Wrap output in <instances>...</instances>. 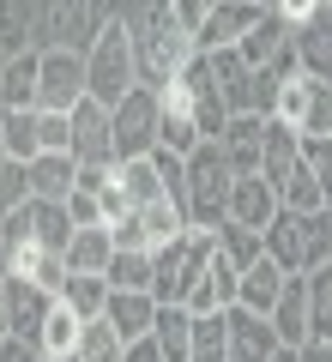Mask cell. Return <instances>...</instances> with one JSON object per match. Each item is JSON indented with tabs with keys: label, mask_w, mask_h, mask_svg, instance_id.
Here are the masks:
<instances>
[{
	"label": "cell",
	"mask_w": 332,
	"mask_h": 362,
	"mask_svg": "<svg viewBox=\"0 0 332 362\" xmlns=\"http://www.w3.org/2000/svg\"><path fill=\"white\" fill-rule=\"evenodd\" d=\"M115 18L127 25V42H133V66H139V85L164 90L181 66L193 61V37L176 25L169 0H115Z\"/></svg>",
	"instance_id": "cell-1"
},
{
	"label": "cell",
	"mask_w": 332,
	"mask_h": 362,
	"mask_svg": "<svg viewBox=\"0 0 332 362\" xmlns=\"http://www.w3.org/2000/svg\"><path fill=\"white\" fill-rule=\"evenodd\" d=\"M133 85H139V66H133L127 25L109 18V25L91 37V49H85V97H91V103H103V109H115Z\"/></svg>",
	"instance_id": "cell-2"
},
{
	"label": "cell",
	"mask_w": 332,
	"mask_h": 362,
	"mask_svg": "<svg viewBox=\"0 0 332 362\" xmlns=\"http://www.w3.org/2000/svg\"><path fill=\"white\" fill-rule=\"evenodd\" d=\"M181 181H188V223L193 230H217L224 223V206H230V163L212 139H200L188 157H181Z\"/></svg>",
	"instance_id": "cell-3"
},
{
	"label": "cell",
	"mask_w": 332,
	"mask_h": 362,
	"mask_svg": "<svg viewBox=\"0 0 332 362\" xmlns=\"http://www.w3.org/2000/svg\"><path fill=\"white\" fill-rule=\"evenodd\" d=\"M205 66H212V85H217V97H224L230 115H272V97H278V85H284L278 73L248 66L236 49H212Z\"/></svg>",
	"instance_id": "cell-4"
},
{
	"label": "cell",
	"mask_w": 332,
	"mask_h": 362,
	"mask_svg": "<svg viewBox=\"0 0 332 362\" xmlns=\"http://www.w3.org/2000/svg\"><path fill=\"white\" fill-rule=\"evenodd\" d=\"M212 230H181V235H169V242H157L151 247V302H181L188 296V284L205 272V259H212Z\"/></svg>",
	"instance_id": "cell-5"
},
{
	"label": "cell",
	"mask_w": 332,
	"mask_h": 362,
	"mask_svg": "<svg viewBox=\"0 0 332 362\" xmlns=\"http://www.w3.org/2000/svg\"><path fill=\"white\" fill-rule=\"evenodd\" d=\"M109 145H115V163L145 157L157 145V90L151 85H133L127 97L109 109Z\"/></svg>",
	"instance_id": "cell-6"
},
{
	"label": "cell",
	"mask_w": 332,
	"mask_h": 362,
	"mask_svg": "<svg viewBox=\"0 0 332 362\" xmlns=\"http://www.w3.org/2000/svg\"><path fill=\"white\" fill-rule=\"evenodd\" d=\"M272 121H284L290 133H332V85L290 73L272 97Z\"/></svg>",
	"instance_id": "cell-7"
},
{
	"label": "cell",
	"mask_w": 332,
	"mask_h": 362,
	"mask_svg": "<svg viewBox=\"0 0 332 362\" xmlns=\"http://www.w3.org/2000/svg\"><path fill=\"white\" fill-rule=\"evenodd\" d=\"M85 97V49H42L37 66V109H73Z\"/></svg>",
	"instance_id": "cell-8"
},
{
	"label": "cell",
	"mask_w": 332,
	"mask_h": 362,
	"mask_svg": "<svg viewBox=\"0 0 332 362\" xmlns=\"http://www.w3.org/2000/svg\"><path fill=\"white\" fill-rule=\"evenodd\" d=\"M278 332L266 326V314H248V308H224V362H272L278 356Z\"/></svg>",
	"instance_id": "cell-9"
},
{
	"label": "cell",
	"mask_w": 332,
	"mask_h": 362,
	"mask_svg": "<svg viewBox=\"0 0 332 362\" xmlns=\"http://www.w3.org/2000/svg\"><path fill=\"white\" fill-rule=\"evenodd\" d=\"M0 308H6V332L25 338V344H37L42 320H49V308H55V290L30 284V278H0Z\"/></svg>",
	"instance_id": "cell-10"
},
{
	"label": "cell",
	"mask_w": 332,
	"mask_h": 362,
	"mask_svg": "<svg viewBox=\"0 0 332 362\" xmlns=\"http://www.w3.org/2000/svg\"><path fill=\"white\" fill-rule=\"evenodd\" d=\"M260 13H266L260 0H212V6H205V18H200V30H193V49H200V54H212V49H236Z\"/></svg>",
	"instance_id": "cell-11"
},
{
	"label": "cell",
	"mask_w": 332,
	"mask_h": 362,
	"mask_svg": "<svg viewBox=\"0 0 332 362\" xmlns=\"http://www.w3.org/2000/svg\"><path fill=\"white\" fill-rule=\"evenodd\" d=\"M260 247L278 272H308V211H272V223L260 230Z\"/></svg>",
	"instance_id": "cell-12"
},
{
	"label": "cell",
	"mask_w": 332,
	"mask_h": 362,
	"mask_svg": "<svg viewBox=\"0 0 332 362\" xmlns=\"http://www.w3.org/2000/svg\"><path fill=\"white\" fill-rule=\"evenodd\" d=\"M157 145L176 151V157H188L193 145H200V121H193V109H188L181 78H169V85L157 90Z\"/></svg>",
	"instance_id": "cell-13"
},
{
	"label": "cell",
	"mask_w": 332,
	"mask_h": 362,
	"mask_svg": "<svg viewBox=\"0 0 332 362\" xmlns=\"http://www.w3.org/2000/svg\"><path fill=\"white\" fill-rule=\"evenodd\" d=\"M176 78H181V90H188V109H193V121H200V139H217V133H224V121H230V109H224V97H217V85H212L205 54H193Z\"/></svg>",
	"instance_id": "cell-14"
},
{
	"label": "cell",
	"mask_w": 332,
	"mask_h": 362,
	"mask_svg": "<svg viewBox=\"0 0 332 362\" xmlns=\"http://www.w3.org/2000/svg\"><path fill=\"white\" fill-rule=\"evenodd\" d=\"M266 326L278 332L284 350H302L308 344V272H290L278 290V302L266 308Z\"/></svg>",
	"instance_id": "cell-15"
},
{
	"label": "cell",
	"mask_w": 332,
	"mask_h": 362,
	"mask_svg": "<svg viewBox=\"0 0 332 362\" xmlns=\"http://www.w3.org/2000/svg\"><path fill=\"white\" fill-rule=\"evenodd\" d=\"M73 163H115V145H109V109L103 103H91V97H79L73 109Z\"/></svg>",
	"instance_id": "cell-16"
},
{
	"label": "cell",
	"mask_w": 332,
	"mask_h": 362,
	"mask_svg": "<svg viewBox=\"0 0 332 362\" xmlns=\"http://www.w3.org/2000/svg\"><path fill=\"white\" fill-rule=\"evenodd\" d=\"M236 278H242V272H236L230 259H224V254L212 247V259H205V272H200V278L188 284L181 308H188V314H224V308L236 302Z\"/></svg>",
	"instance_id": "cell-17"
},
{
	"label": "cell",
	"mask_w": 332,
	"mask_h": 362,
	"mask_svg": "<svg viewBox=\"0 0 332 362\" xmlns=\"http://www.w3.org/2000/svg\"><path fill=\"white\" fill-rule=\"evenodd\" d=\"M272 211H278V194H272L266 175H236L230 181V206H224L230 223H242V230H266Z\"/></svg>",
	"instance_id": "cell-18"
},
{
	"label": "cell",
	"mask_w": 332,
	"mask_h": 362,
	"mask_svg": "<svg viewBox=\"0 0 332 362\" xmlns=\"http://www.w3.org/2000/svg\"><path fill=\"white\" fill-rule=\"evenodd\" d=\"M260 127H266V115H230L224 133L212 139L230 163V175H260Z\"/></svg>",
	"instance_id": "cell-19"
},
{
	"label": "cell",
	"mask_w": 332,
	"mask_h": 362,
	"mask_svg": "<svg viewBox=\"0 0 332 362\" xmlns=\"http://www.w3.org/2000/svg\"><path fill=\"white\" fill-rule=\"evenodd\" d=\"M290 42H296V61H302V73L320 78V85H332V13H326V6H320L308 25H296Z\"/></svg>",
	"instance_id": "cell-20"
},
{
	"label": "cell",
	"mask_w": 332,
	"mask_h": 362,
	"mask_svg": "<svg viewBox=\"0 0 332 362\" xmlns=\"http://www.w3.org/2000/svg\"><path fill=\"white\" fill-rule=\"evenodd\" d=\"M151 314H157L151 290H109V302H103V320L115 326L121 344H133V338L151 332Z\"/></svg>",
	"instance_id": "cell-21"
},
{
	"label": "cell",
	"mask_w": 332,
	"mask_h": 362,
	"mask_svg": "<svg viewBox=\"0 0 332 362\" xmlns=\"http://www.w3.org/2000/svg\"><path fill=\"white\" fill-rule=\"evenodd\" d=\"M37 66L42 49H18L0 61V109H37Z\"/></svg>",
	"instance_id": "cell-22"
},
{
	"label": "cell",
	"mask_w": 332,
	"mask_h": 362,
	"mask_svg": "<svg viewBox=\"0 0 332 362\" xmlns=\"http://www.w3.org/2000/svg\"><path fill=\"white\" fill-rule=\"evenodd\" d=\"M272 194H278V206L284 211H326V181L314 175V169L296 157L290 169H284L278 181H272Z\"/></svg>",
	"instance_id": "cell-23"
},
{
	"label": "cell",
	"mask_w": 332,
	"mask_h": 362,
	"mask_svg": "<svg viewBox=\"0 0 332 362\" xmlns=\"http://www.w3.org/2000/svg\"><path fill=\"white\" fill-rule=\"evenodd\" d=\"M284 278H290V272H278V266H272L266 254H260L254 266H248L242 278H236V308H248V314H266L272 302H278V290H284Z\"/></svg>",
	"instance_id": "cell-24"
},
{
	"label": "cell",
	"mask_w": 332,
	"mask_h": 362,
	"mask_svg": "<svg viewBox=\"0 0 332 362\" xmlns=\"http://www.w3.org/2000/svg\"><path fill=\"white\" fill-rule=\"evenodd\" d=\"M73 157L67 151H37L25 163V175H30V199H67L73 194Z\"/></svg>",
	"instance_id": "cell-25"
},
{
	"label": "cell",
	"mask_w": 332,
	"mask_h": 362,
	"mask_svg": "<svg viewBox=\"0 0 332 362\" xmlns=\"http://www.w3.org/2000/svg\"><path fill=\"white\" fill-rule=\"evenodd\" d=\"M109 254H115L109 223H91V230H73V235H67V272H97V278H103Z\"/></svg>",
	"instance_id": "cell-26"
},
{
	"label": "cell",
	"mask_w": 332,
	"mask_h": 362,
	"mask_svg": "<svg viewBox=\"0 0 332 362\" xmlns=\"http://www.w3.org/2000/svg\"><path fill=\"white\" fill-rule=\"evenodd\" d=\"M115 187H121V199H127V211L164 199V175L151 169V157H127V163H115Z\"/></svg>",
	"instance_id": "cell-27"
},
{
	"label": "cell",
	"mask_w": 332,
	"mask_h": 362,
	"mask_svg": "<svg viewBox=\"0 0 332 362\" xmlns=\"http://www.w3.org/2000/svg\"><path fill=\"white\" fill-rule=\"evenodd\" d=\"M103 302H109V284H103L97 272H67L61 308L73 314V320H103Z\"/></svg>",
	"instance_id": "cell-28"
},
{
	"label": "cell",
	"mask_w": 332,
	"mask_h": 362,
	"mask_svg": "<svg viewBox=\"0 0 332 362\" xmlns=\"http://www.w3.org/2000/svg\"><path fill=\"white\" fill-rule=\"evenodd\" d=\"M284 42H290V25H284V18H272V13H260L254 25H248V37L236 42V54H242L248 66H272V54H278Z\"/></svg>",
	"instance_id": "cell-29"
},
{
	"label": "cell",
	"mask_w": 332,
	"mask_h": 362,
	"mask_svg": "<svg viewBox=\"0 0 332 362\" xmlns=\"http://www.w3.org/2000/svg\"><path fill=\"white\" fill-rule=\"evenodd\" d=\"M37 49V0H0V54Z\"/></svg>",
	"instance_id": "cell-30"
},
{
	"label": "cell",
	"mask_w": 332,
	"mask_h": 362,
	"mask_svg": "<svg viewBox=\"0 0 332 362\" xmlns=\"http://www.w3.org/2000/svg\"><path fill=\"white\" fill-rule=\"evenodd\" d=\"M308 344H332V259L308 272Z\"/></svg>",
	"instance_id": "cell-31"
},
{
	"label": "cell",
	"mask_w": 332,
	"mask_h": 362,
	"mask_svg": "<svg viewBox=\"0 0 332 362\" xmlns=\"http://www.w3.org/2000/svg\"><path fill=\"white\" fill-rule=\"evenodd\" d=\"M0 145H6L13 163H30L42 151L37 145V109H0Z\"/></svg>",
	"instance_id": "cell-32"
},
{
	"label": "cell",
	"mask_w": 332,
	"mask_h": 362,
	"mask_svg": "<svg viewBox=\"0 0 332 362\" xmlns=\"http://www.w3.org/2000/svg\"><path fill=\"white\" fill-rule=\"evenodd\" d=\"M103 284L109 290H151V254L145 247H115L109 266H103Z\"/></svg>",
	"instance_id": "cell-33"
},
{
	"label": "cell",
	"mask_w": 332,
	"mask_h": 362,
	"mask_svg": "<svg viewBox=\"0 0 332 362\" xmlns=\"http://www.w3.org/2000/svg\"><path fill=\"white\" fill-rule=\"evenodd\" d=\"M290 163H296V133L284 127V121H272V115H266V127H260V175L278 181Z\"/></svg>",
	"instance_id": "cell-34"
},
{
	"label": "cell",
	"mask_w": 332,
	"mask_h": 362,
	"mask_svg": "<svg viewBox=\"0 0 332 362\" xmlns=\"http://www.w3.org/2000/svg\"><path fill=\"white\" fill-rule=\"evenodd\" d=\"M212 242H217V254L230 259L236 272H248L260 254H266V247H260V230H242V223H230V218H224V223L212 230Z\"/></svg>",
	"instance_id": "cell-35"
},
{
	"label": "cell",
	"mask_w": 332,
	"mask_h": 362,
	"mask_svg": "<svg viewBox=\"0 0 332 362\" xmlns=\"http://www.w3.org/2000/svg\"><path fill=\"white\" fill-rule=\"evenodd\" d=\"M121 350H127V344L115 338L109 320H85V326H79V344H73L79 362H121Z\"/></svg>",
	"instance_id": "cell-36"
},
{
	"label": "cell",
	"mask_w": 332,
	"mask_h": 362,
	"mask_svg": "<svg viewBox=\"0 0 332 362\" xmlns=\"http://www.w3.org/2000/svg\"><path fill=\"white\" fill-rule=\"evenodd\" d=\"M79 326H85V320H73V314L61 308V296H55L49 320H42V332H37V350H42V356H73V344H79Z\"/></svg>",
	"instance_id": "cell-37"
},
{
	"label": "cell",
	"mask_w": 332,
	"mask_h": 362,
	"mask_svg": "<svg viewBox=\"0 0 332 362\" xmlns=\"http://www.w3.org/2000/svg\"><path fill=\"white\" fill-rule=\"evenodd\" d=\"M188 362H224V314H193Z\"/></svg>",
	"instance_id": "cell-38"
},
{
	"label": "cell",
	"mask_w": 332,
	"mask_h": 362,
	"mask_svg": "<svg viewBox=\"0 0 332 362\" xmlns=\"http://www.w3.org/2000/svg\"><path fill=\"white\" fill-rule=\"evenodd\" d=\"M37 145H42V151H67V157H73V115H61V109H37Z\"/></svg>",
	"instance_id": "cell-39"
},
{
	"label": "cell",
	"mask_w": 332,
	"mask_h": 362,
	"mask_svg": "<svg viewBox=\"0 0 332 362\" xmlns=\"http://www.w3.org/2000/svg\"><path fill=\"white\" fill-rule=\"evenodd\" d=\"M30 199V175H25V163H13V157H6V163H0V218H6V211H18Z\"/></svg>",
	"instance_id": "cell-40"
},
{
	"label": "cell",
	"mask_w": 332,
	"mask_h": 362,
	"mask_svg": "<svg viewBox=\"0 0 332 362\" xmlns=\"http://www.w3.org/2000/svg\"><path fill=\"white\" fill-rule=\"evenodd\" d=\"M332 259V218L326 211H308V272Z\"/></svg>",
	"instance_id": "cell-41"
},
{
	"label": "cell",
	"mask_w": 332,
	"mask_h": 362,
	"mask_svg": "<svg viewBox=\"0 0 332 362\" xmlns=\"http://www.w3.org/2000/svg\"><path fill=\"white\" fill-rule=\"evenodd\" d=\"M266 13H272V18H284V25L296 30V25H308V18L320 13V0H266Z\"/></svg>",
	"instance_id": "cell-42"
},
{
	"label": "cell",
	"mask_w": 332,
	"mask_h": 362,
	"mask_svg": "<svg viewBox=\"0 0 332 362\" xmlns=\"http://www.w3.org/2000/svg\"><path fill=\"white\" fill-rule=\"evenodd\" d=\"M61 206H67V218H73V230H91V223H103L97 199H91V194H79V187H73V194L61 199Z\"/></svg>",
	"instance_id": "cell-43"
},
{
	"label": "cell",
	"mask_w": 332,
	"mask_h": 362,
	"mask_svg": "<svg viewBox=\"0 0 332 362\" xmlns=\"http://www.w3.org/2000/svg\"><path fill=\"white\" fill-rule=\"evenodd\" d=\"M205 6H212V0H169V13H176V25L188 30V37H193V30H200V18H205Z\"/></svg>",
	"instance_id": "cell-44"
},
{
	"label": "cell",
	"mask_w": 332,
	"mask_h": 362,
	"mask_svg": "<svg viewBox=\"0 0 332 362\" xmlns=\"http://www.w3.org/2000/svg\"><path fill=\"white\" fill-rule=\"evenodd\" d=\"M0 362H42V350L25 344V338H6V344H0Z\"/></svg>",
	"instance_id": "cell-45"
},
{
	"label": "cell",
	"mask_w": 332,
	"mask_h": 362,
	"mask_svg": "<svg viewBox=\"0 0 332 362\" xmlns=\"http://www.w3.org/2000/svg\"><path fill=\"white\" fill-rule=\"evenodd\" d=\"M121 362H164V350H157V344H151V332H145V338H133V344L121 350Z\"/></svg>",
	"instance_id": "cell-46"
},
{
	"label": "cell",
	"mask_w": 332,
	"mask_h": 362,
	"mask_svg": "<svg viewBox=\"0 0 332 362\" xmlns=\"http://www.w3.org/2000/svg\"><path fill=\"white\" fill-rule=\"evenodd\" d=\"M0 278H13V235H6V223H0Z\"/></svg>",
	"instance_id": "cell-47"
},
{
	"label": "cell",
	"mask_w": 332,
	"mask_h": 362,
	"mask_svg": "<svg viewBox=\"0 0 332 362\" xmlns=\"http://www.w3.org/2000/svg\"><path fill=\"white\" fill-rule=\"evenodd\" d=\"M296 362H332V344H302V350H296Z\"/></svg>",
	"instance_id": "cell-48"
},
{
	"label": "cell",
	"mask_w": 332,
	"mask_h": 362,
	"mask_svg": "<svg viewBox=\"0 0 332 362\" xmlns=\"http://www.w3.org/2000/svg\"><path fill=\"white\" fill-rule=\"evenodd\" d=\"M6 338H13V332H6V308H0V344H6Z\"/></svg>",
	"instance_id": "cell-49"
},
{
	"label": "cell",
	"mask_w": 332,
	"mask_h": 362,
	"mask_svg": "<svg viewBox=\"0 0 332 362\" xmlns=\"http://www.w3.org/2000/svg\"><path fill=\"white\" fill-rule=\"evenodd\" d=\"M272 362H296V350H278V356H272Z\"/></svg>",
	"instance_id": "cell-50"
},
{
	"label": "cell",
	"mask_w": 332,
	"mask_h": 362,
	"mask_svg": "<svg viewBox=\"0 0 332 362\" xmlns=\"http://www.w3.org/2000/svg\"><path fill=\"white\" fill-rule=\"evenodd\" d=\"M42 362H79V356H42Z\"/></svg>",
	"instance_id": "cell-51"
},
{
	"label": "cell",
	"mask_w": 332,
	"mask_h": 362,
	"mask_svg": "<svg viewBox=\"0 0 332 362\" xmlns=\"http://www.w3.org/2000/svg\"><path fill=\"white\" fill-rule=\"evenodd\" d=\"M326 206H332V175H326Z\"/></svg>",
	"instance_id": "cell-52"
},
{
	"label": "cell",
	"mask_w": 332,
	"mask_h": 362,
	"mask_svg": "<svg viewBox=\"0 0 332 362\" xmlns=\"http://www.w3.org/2000/svg\"><path fill=\"white\" fill-rule=\"evenodd\" d=\"M0 163H6V145H0Z\"/></svg>",
	"instance_id": "cell-53"
},
{
	"label": "cell",
	"mask_w": 332,
	"mask_h": 362,
	"mask_svg": "<svg viewBox=\"0 0 332 362\" xmlns=\"http://www.w3.org/2000/svg\"><path fill=\"white\" fill-rule=\"evenodd\" d=\"M326 218H332V206H326Z\"/></svg>",
	"instance_id": "cell-54"
},
{
	"label": "cell",
	"mask_w": 332,
	"mask_h": 362,
	"mask_svg": "<svg viewBox=\"0 0 332 362\" xmlns=\"http://www.w3.org/2000/svg\"><path fill=\"white\" fill-rule=\"evenodd\" d=\"M260 6H266V0H260Z\"/></svg>",
	"instance_id": "cell-55"
}]
</instances>
